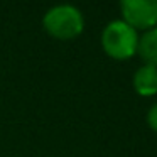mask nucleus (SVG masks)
Wrapping results in <instances>:
<instances>
[{"label": "nucleus", "mask_w": 157, "mask_h": 157, "mask_svg": "<svg viewBox=\"0 0 157 157\" xmlns=\"http://www.w3.org/2000/svg\"><path fill=\"white\" fill-rule=\"evenodd\" d=\"M123 21L133 29H154L157 25V0H122Z\"/></svg>", "instance_id": "3"}, {"label": "nucleus", "mask_w": 157, "mask_h": 157, "mask_svg": "<svg viewBox=\"0 0 157 157\" xmlns=\"http://www.w3.org/2000/svg\"><path fill=\"white\" fill-rule=\"evenodd\" d=\"M42 25L52 37L73 39L81 34L85 27V19L78 7L71 4H58L46 10Z\"/></svg>", "instance_id": "1"}, {"label": "nucleus", "mask_w": 157, "mask_h": 157, "mask_svg": "<svg viewBox=\"0 0 157 157\" xmlns=\"http://www.w3.org/2000/svg\"><path fill=\"white\" fill-rule=\"evenodd\" d=\"M147 123H149L150 128L157 132V103H154V105L150 106L149 113H147Z\"/></svg>", "instance_id": "6"}, {"label": "nucleus", "mask_w": 157, "mask_h": 157, "mask_svg": "<svg viewBox=\"0 0 157 157\" xmlns=\"http://www.w3.org/2000/svg\"><path fill=\"white\" fill-rule=\"evenodd\" d=\"M137 52L145 61V64L157 66V27L149 29L142 37L139 39Z\"/></svg>", "instance_id": "5"}, {"label": "nucleus", "mask_w": 157, "mask_h": 157, "mask_svg": "<svg viewBox=\"0 0 157 157\" xmlns=\"http://www.w3.org/2000/svg\"><path fill=\"white\" fill-rule=\"evenodd\" d=\"M133 88L142 96H152L157 93V66L144 64L133 75Z\"/></svg>", "instance_id": "4"}, {"label": "nucleus", "mask_w": 157, "mask_h": 157, "mask_svg": "<svg viewBox=\"0 0 157 157\" xmlns=\"http://www.w3.org/2000/svg\"><path fill=\"white\" fill-rule=\"evenodd\" d=\"M103 51L113 59H128L137 52L139 36L125 21H112L101 32Z\"/></svg>", "instance_id": "2"}]
</instances>
